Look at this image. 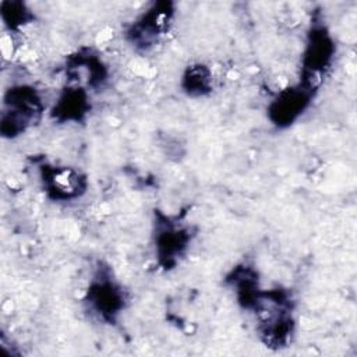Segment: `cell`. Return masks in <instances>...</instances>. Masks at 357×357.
<instances>
[{"instance_id":"6da1fadb","label":"cell","mask_w":357,"mask_h":357,"mask_svg":"<svg viewBox=\"0 0 357 357\" xmlns=\"http://www.w3.org/2000/svg\"><path fill=\"white\" fill-rule=\"evenodd\" d=\"M251 312L257 318V331L268 347H284L294 332V300L282 287L262 289Z\"/></svg>"},{"instance_id":"7a4b0ae2","label":"cell","mask_w":357,"mask_h":357,"mask_svg":"<svg viewBox=\"0 0 357 357\" xmlns=\"http://www.w3.org/2000/svg\"><path fill=\"white\" fill-rule=\"evenodd\" d=\"M43 113L40 92L29 84H14L3 95L0 132L4 138L14 139L39 123Z\"/></svg>"},{"instance_id":"3957f363","label":"cell","mask_w":357,"mask_h":357,"mask_svg":"<svg viewBox=\"0 0 357 357\" xmlns=\"http://www.w3.org/2000/svg\"><path fill=\"white\" fill-rule=\"evenodd\" d=\"M127 293L109 266L99 264L85 290L88 310L105 324H116L127 305Z\"/></svg>"},{"instance_id":"277c9868","label":"cell","mask_w":357,"mask_h":357,"mask_svg":"<svg viewBox=\"0 0 357 357\" xmlns=\"http://www.w3.org/2000/svg\"><path fill=\"white\" fill-rule=\"evenodd\" d=\"M192 237L194 233L191 227L178 218L160 211L155 212L152 238L155 258L163 271H170L180 264L188 251Z\"/></svg>"},{"instance_id":"5b68a950","label":"cell","mask_w":357,"mask_h":357,"mask_svg":"<svg viewBox=\"0 0 357 357\" xmlns=\"http://www.w3.org/2000/svg\"><path fill=\"white\" fill-rule=\"evenodd\" d=\"M176 14L173 1H153L126 28L124 38L135 50L146 52L169 32Z\"/></svg>"},{"instance_id":"8992f818","label":"cell","mask_w":357,"mask_h":357,"mask_svg":"<svg viewBox=\"0 0 357 357\" xmlns=\"http://www.w3.org/2000/svg\"><path fill=\"white\" fill-rule=\"evenodd\" d=\"M336 54V42L322 21H314L307 32L305 45L301 53L300 79L319 86L326 70L332 66Z\"/></svg>"},{"instance_id":"52a82bcc","label":"cell","mask_w":357,"mask_h":357,"mask_svg":"<svg viewBox=\"0 0 357 357\" xmlns=\"http://www.w3.org/2000/svg\"><path fill=\"white\" fill-rule=\"evenodd\" d=\"M317 89V86L301 79L279 89L266 107V116L271 124L276 128H287L293 126L311 106Z\"/></svg>"},{"instance_id":"ba28073f","label":"cell","mask_w":357,"mask_h":357,"mask_svg":"<svg viewBox=\"0 0 357 357\" xmlns=\"http://www.w3.org/2000/svg\"><path fill=\"white\" fill-rule=\"evenodd\" d=\"M38 170L42 191L54 202L78 199L88 190L86 176L73 166L40 163Z\"/></svg>"},{"instance_id":"9c48e42d","label":"cell","mask_w":357,"mask_h":357,"mask_svg":"<svg viewBox=\"0 0 357 357\" xmlns=\"http://www.w3.org/2000/svg\"><path fill=\"white\" fill-rule=\"evenodd\" d=\"M67 84H74L96 91L107 82L109 70L103 60L91 49H81L70 54L66 60Z\"/></svg>"},{"instance_id":"30bf717a","label":"cell","mask_w":357,"mask_h":357,"mask_svg":"<svg viewBox=\"0 0 357 357\" xmlns=\"http://www.w3.org/2000/svg\"><path fill=\"white\" fill-rule=\"evenodd\" d=\"M91 91L84 86L67 84L49 114L57 123H82L91 112Z\"/></svg>"},{"instance_id":"8fae6325","label":"cell","mask_w":357,"mask_h":357,"mask_svg":"<svg viewBox=\"0 0 357 357\" xmlns=\"http://www.w3.org/2000/svg\"><path fill=\"white\" fill-rule=\"evenodd\" d=\"M225 283L234 293L238 305L247 311H251L262 290L255 266L247 262L233 266V269L226 275Z\"/></svg>"},{"instance_id":"7c38bea8","label":"cell","mask_w":357,"mask_h":357,"mask_svg":"<svg viewBox=\"0 0 357 357\" xmlns=\"http://www.w3.org/2000/svg\"><path fill=\"white\" fill-rule=\"evenodd\" d=\"M181 89L187 96L201 98L213 89V74L212 70L202 64L195 63L185 68L180 81Z\"/></svg>"},{"instance_id":"4fadbf2b","label":"cell","mask_w":357,"mask_h":357,"mask_svg":"<svg viewBox=\"0 0 357 357\" xmlns=\"http://www.w3.org/2000/svg\"><path fill=\"white\" fill-rule=\"evenodd\" d=\"M0 15L10 32H18L35 20L33 11L22 1H1Z\"/></svg>"}]
</instances>
